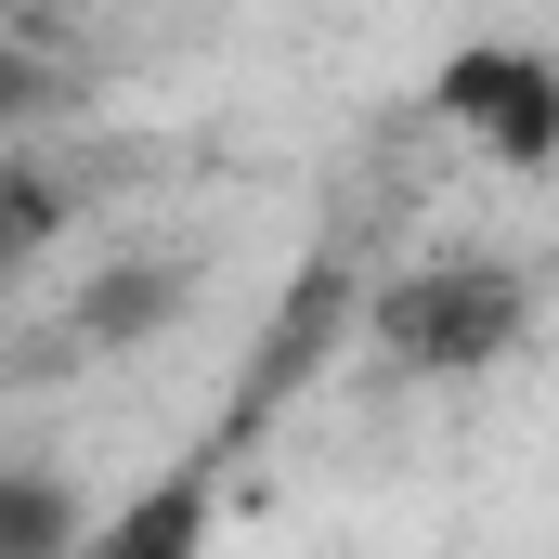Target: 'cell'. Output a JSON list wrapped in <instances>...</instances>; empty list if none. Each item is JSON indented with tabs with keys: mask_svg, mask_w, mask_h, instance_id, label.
Segmentation results:
<instances>
[{
	"mask_svg": "<svg viewBox=\"0 0 559 559\" xmlns=\"http://www.w3.org/2000/svg\"><path fill=\"white\" fill-rule=\"evenodd\" d=\"M521 325H534V274L521 261H429V274L378 286V312H365L391 378H481V365L521 352Z\"/></svg>",
	"mask_w": 559,
	"mask_h": 559,
	"instance_id": "obj_1",
	"label": "cell"
},
{
	"mask_svg": "<svg viewBox=\"0 0 559 559\" xmlns=\"http://www.w3.org/2000/svg\"><path fill=\"white\" fill-rule=\"evenodd\" d=\"M429 105L481 143L508 182H547V156H559V66L534 39H468V52L429 79Z\"/></svg>",
	"mask_w": 559,
	"mask_h": 559,
	"instance_id": "obj_2",
	"label": "cell"
},
{
	"mask_svg": "<svg viewBox=\"0 0 559 559\" xmlns=\"http://www.w3.org/2000/svg\"><path fill=\"white\" fill-rule=\"evenodd\" d=\"M195 299V274L182 261H105V274L79 286V352H131V338H156L169 312Z\"/></svg>",
	"mask_w": 559,
	"mask_h": 559,
	"instance_id": "obj_3",
	"label": "cell"
},
{
	"mask_svg": "<svg viewBox=\"0 0 559 559\" xmlns=\"http://www.w3.org/2000/svg\"><path fill=\"white\" fill-rule=\"evenodd\" d=\"M92 547V508H79V481L66 468H0V559H79Z\"/></svg>",
	"mask_w": 559,
	"mask_h": 559,
	"instance_id": "obj_4",
	"label": "cell"
},
{
	"mask_svg": "<svg viewBox=\"0 0 559 559\" xmlns=\"http://www.w3.org/2000/svg\"><path fill=\"white\" fill-rule=\"evenodd\" d=\"M92 547H105V559H182V547H209V481L131 495L118 521H92Z\"/></svg>",
	"mask_w": 559,
	"mask_h": 559,
	"instance_id": "obj_5",
	"label": "cell"
},
{
	"mask_svg": "<svg viewBox=\"0 0 559 559\" xmlns=\"http://www.w3.org/2000/svg\"><path fill=\"white\" fill-rule=\"evenodd\" d=\"M66 235V182L52 169H26V156H0V286H26V261Z\"/></svg>",
	"mask_w": 559,
	"mask_h": 559,
	"instance_id": "obj_6",
	"label": "cell"
},
{
	"mask_svg": "<svg viewBox=\"0 0 559 559\" xmlns=\"http://www.w3.org/2000/svg\"><path fill=\"white\" fill-rule=\"evenodd\" d=\"M39 105H52V66H39V52H13V39H0V143L26 131V118H39Z\"/></svg>",
	"mask_w": 559,
	"mask_h": 559,
	"instance_id": "obj_7",
	"label": "cell"
}]
</instances>
